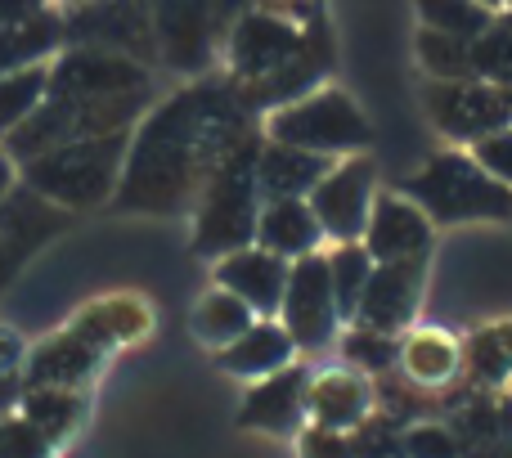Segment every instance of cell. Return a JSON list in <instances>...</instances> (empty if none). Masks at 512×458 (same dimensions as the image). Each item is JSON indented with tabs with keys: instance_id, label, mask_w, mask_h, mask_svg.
Listing matches in <instances>:
<instances>
[{
	"instance_id": "9",
	"label": "cell",
	"mask_w": 512,
	"mask_h": 458,
	"mask_svg": "<svg viewBox=\"0 0 512 458\" xmlns=\"http://www.w3.org/2000/svg\"><path fill=\"white\" fill-rule=\"evenodd\" d=\"M427 113L454 140H486V135L512 126V99L495 81H432Z\"/></svg>"
},
{
	"instance_id": "28",
	"label": "cell",
	"mask_w": 512,
	"mask_h": 458,
	"mask_svg": "<svg viewBox=\"0 0 512 458\" xmlns=\"http://www.w3.org/2000/svg\"><path fill=\"white\" fill-rule=\"evenodd\" d=\"M346 355H351V364H360V369H391V364L400 360V346L391 342L387 333H373V328H355L351 337H346Z\"/></svg>"
},
{
	"instance_id": "13",
	"label": "cell",
	"mask_w": 512,
	"mask_h": 458,
	"mask_svg": "<svg viewBox=\"0 0 512 458\" xmlns=\"http://www.w3.org/2000/svg\"><path fill=\"white\" fill-rule=\"evenodd\" d=\"M216 283L239 301H248L252 315H274L283 306V288H288V261L265 247H239V252L221 256Z\"/></svg>"
},
{
	"instance_id": "2",
	"label": "cell",
	"mask_w": 512,
	"mask_h": 458,
	"mask_svg": "<svg viewBox=\"0 0 512 458\" xmlns=\"http://www.w3.org/2000/svg\"><path fill=\"white\" fill-rule=\"evenodd\" d=\"M274 144H288V149L315 153V158H351V153H364L373 140L364 113L355 108V99L346 90H310V95L292 99V104L274 108L270 122H265Z\"/></svg>"
},
{
	"instance_id": "36",
	"label": "cell",
	"mask_w": 512,
	"mask_h": 458,
	"mask_svg": "<svg viewBox=\"0 0 512 458\" xmlns=\"http://www.w3.org/2000/svg\"><path fill=\"white\" fill-rule=\"evenodd\" d=\"M477 5H486V9H504L508 0H477Z\"/></svg>"
},
{
	"instance_id": "19",
	"label": "cell",
	"mask_w": 512,
	"mask_h": 458,
	"mask_svg": "<svg viewBox=\"0 0 512 458\" xmlns=\"http://www.w3.org/2000/svg\"><path fill=\"white\" fill-rule=\"evenodd\" d=\"M463 364V351L454 337L445 333H414L405 346H400V369H405V378L414 382V387H445V382L459 373Z\"/></svg>"
},
{
	"instance_id": "31",
	"label": "cell",
	"mask_w": 512,
	"mask_h": 458,
	"mask_svg": "<svg viewBox=\"0 0 512 458\" xmlns=\"http://www.w3.org/2000/svg\"><path fill=\"white\" fill-rule=\"evenodd\" d=\"M18 364H23V342H18V333L0 328V409H5V405H9V396H14Z\"/></svg>"
},
{
	"instance_id": "10",
	"label": "cell",
	"mask_w": 512,
	"mask_h": 458,
	"mask_svg": "<svg viewBox=\"0 0 512 458\" xmlns=\"http://www.w3.org/2000/svg\"><path fill=\"white\" fill-rule=\"evenodd\" d=\"M418 297H423V261H396V265H373L364 297L355 306L360 328L373 333H400L414 324L418 315Z\"/></svg>"
},
{
	"instance_id": "4",
	"label": "cell",
	"mask_w": 512,
	"mask_h": 458,
	"mask_svg": "<svg viewBox=\"0 0 512 458\" xmlns=\"http://www.w3.org/2000/svg\"><path fill=\"white\" fill-rule=\"evenodd\" d=\"M126 135H86L27 162V185L59 207H95L113 194Z\"/></svg>"
},
{
	"instance_id": "17",
	"label": "cell",
	"mask_w": 512,
	"mask_h": 458,
	"mask_svg": "<svg viewBox=\"0 0 512 458\" xmlns=\"http://www.w3.org/2000/svg\"><path fill=\"white\" fill-rule=\"evenodd\" d=\"M328 167H333L328 158L270 140L261 149V158H256V189H261L265 203H274V198H310V189L328 176Z\"/></svg>"
},
{
	"instance_id": "34",
	"label": "cell",
	"mask_w": 512,
	"mask_h": 458,
	"mask_svg": "<svg viewBox=\"0 0 512 458\" xmlns=\"http://www.w3.org/2000/svg\"><path fill=\"white\" fill-rule=\"evenodd\" d=\"M41 14V0H0V27H23Z\"/></svg>"
},
{
	"instance_id": "29",
	"label": "cell",
	"mask_w": 512,
	"mask_h": 458,
	"mask_svg": "<svg viewBox=\"0 0 512 458\" xmlns=\"http://www.w3.org/2000/svg\"><path fill=\"white\" fill-rule=\"evenodd\" d=\"M50 441L27 418H0V458H45Z\"/></svg>"
},
{
	"instance_id": "16",
	"label": "cell",
	"mask_w": 512,
	"mask_h": 458,
	"mask_svg": "<svg viewBox=\"0 0 512 458\" xmlns=\"http://www.w3.org/2000/svg\"><path fill=\"white\" fill-rule=\"evenodd\" d=\"M256 243H261L265 252L283 256V261H301V256L319 252L324 229H319L306 198H274V203H265L261 216H256Z\"/></svg>"
},
{
	"instance_id": "18",
	"label": "cell",
	"mask_w": 512,
	"mask_h": 458,
	"mask_svg": "<svg viewBox=\"0 0 512 458\" xmlns=\"http://www.w3.org/2000/svg\"><path fill=\"white\" fill-rule=\"evenodd\" d=\"M292 337L283 324H270V319H256L243 337H234L230 346H225L221 355H216V364H221L225 373H234V378H270V373L288 369L292 364Z\"/></svg>"
},
{
	"instance_id": "25",
	"label": "cell",
	"mask_w": 512,
	"mask_h": 458,
	"mask_svg": "<svg viewBox=\"0 0 512 458\" xmlns=\"http://www.w3.org/2000/svg\"><path fill=\"white\" fill-rule=\"evenodd\" d=\"M418 59L432 72L436 81H472V45L459 36H441V32H418Z\"/></svg>"
},
{
	"instance_id": "11",
	"label": "cell",
	"mask_w": 512,
	"mask_h": 458,
	"mask_svg": "<svg viewBox=\"0 0 512 458\" xmlns=\"http://www.w3.org/2000/svg\"><path fill=\"white\" fill-rule=\"evenodd\" d=\"M427 247H432V225L423 207L409 203L405 194H382L373 203L369 229H364V252L373 256V265L427 261Z\"/></svg>"
},
{
	"instance_id": "6",
	"label": "cell",
	"mask_w": 512,
	"mask_h": 458,
	"mask_svg": "<svg viewBox=\"0 0 512 458\" xmlns=\"http://www.w3.org/2000/svg\"><path fill=\"white\" fill-rule=\"evenodd\" d=\"M283 328H288L292 346L301 351H324L337 337L342 310L333 297V279H328V256L310 252L288 265V288H283Z\"/></svg>"
},
{
	"instance_id": "30",
	"label": "cell",
	"mask_w": 512,
	"mask_h": 458,
	"mask_svg": "<svg viewBox=\"0 0 512 458\" xmlns=\"http://www.w3.org/2000/svg\"><path fill=\"white\" fill-rule=\"evenodd\" d=\"M472 158L481 162V171H486V176H495L499 185L512 189V126H508V131L486 135V140H477Z\"/></svg>"
},
{
	"instance_id": "35",
	"label": "cell",
	"mask_w": 512,
	"mask_h": 458,
	"mask_svg": "<svg viewBox=\"0 0 512 458\" xmlns=\"http://www.w3.org/2000/svg\"><path fill=\"white\" fill-rule=\"evenodd\" d=\"M5 194H9V158L0 153V198H5Z\"/></svg>"
},
{
	"instance_id": "8",
	"label": "cell",
	"mask_w": 512,
	"mask_h": 458,
	"mask_svg": "<svg viewBox=\"0 0 512 458\" xmlns=\"http://www.w3.org/2000/svg\"><path fill=\"white\" fill-rule=\"evenodd\" d=\"M310 36L301 32L297 23L279 14H265V9H248V14L234 23V32L225 36V50H230V63L248 86H261V81L279 77L283 68L306 54Z\"/></svg>"
},
{
	"instance_id": "23",
	"label": "cell",
	"mask_w": 512,
	"mask_h": 458,
	"mask_svg": "<svg viewBox=\"0 0 512 458\" xmlns=\"http://www.w3.org/2000/svg\"><path fill=\"white\" fill-rule=\"evenodd\" d=\"M418 14H423L427 32L441 36H459V41H477V36L490 32L495 23V9L477 5V0H418Z\"/></svg>"
},
{
	"instance_id": "12",
	"label": "cell",
	"mask_w": 512,
	"mask_h": 458,
	"mask_svg": "<svg viewBox=\"0 0 512 458\" xmlns=\"http://www.w3.org/2000/svg\"><path fill=\"white\" fill-rule=\"evenodd\" d=\"M153 27H158L162 54L180 72H198L212 54V0H153Z\"/></svg>"
},
{
	"instance_id": "3",
	"label": "cell",
	"mask_w": 512,
	"mask_h": 458,
	"mask_svg": "<svg viewBox=\"0 0 512 458\" xmlns=\"http://www.w3.org/2000/svg\"><path fill=\"white\" fill-rule=\"evenodd\" d=\"M405 198L445 225L477 221V216H490V221H508L512 216V189L499 185L495 176H486L481 162L468 158V153H441V158H432L405 185Z\"/></svg>"
},
{
	"instance_id": "7",
	"label": "cell",
	"mask_w": 512,
	"mask_h": 458,
	"mask_svg": "<svg viewBox=\"0 0 512 458\" xmlns=\"http://www.w3.org/2000/svg\"><path fill=\"white\" fill-rule=\"evenodd\" d=\"M373 162L364 153H351V158H337L328 167V176L310 189V212H315L324 238L333 243H360L364 229H369L373 216Z\"/></svg>"
},
{
	"instance_id": "5",
	"label": "cell",
	"mask_w": 512,
	"mask_h": 458,
	"mask_svg": "<svg viewBox=\"0 0 512 458\" xmlns=\"http://www.w3.org/2000/svg\"><path fill=\"white\" fill-rule=\"evenodd\" d=\"M256 158H261V149L243 140L207 180L203 212H198V252L203 256H230L256 238V216H261L256 212V198H261Z\"/></svg>"
},
{
	"instance_id": "21",
	"label": "cell",
	"mask_w": 512,
	"mask_h": 458,
	"mask_svg": "<svg viewBox=\"0 0 512 458\" xmlns=\"http://www.w3.org/2000/svg\"><path fill=\"white\" fill-rule=\"evenodd\" d=\"M50 95V68L41 63H27V68H14L0 77V131H18L36 108Z\"/></svg>"
},
{
	"instance_id": "22",
	"label": "cell",
	"mask_w": 512,
	"mask_h": 458,
	"mask_svg": "<svg viewBox=\"0 0 512 458\" xmlns=\"http://www.w3.org/2000/svg\"><path fill=\"white\" fill-rule=\"evenodd\" d=\"M81 396L72 387H32L23 396V418L45 436V441H63L81 418Z\"/></svg>"
},
{
	"instance_id": "33",
	"label": "cell",
	"mask_w": 512,
	"mask_h": 458,
	"mask_svg": "<svg viewBox=\"0 0 512 458\" xmlns=\"http://www.w3.org/2000/svg\"><path fill=\"white\" fill-rule=\"evenodd\" d=\"M306 458H351V445L342 441L337 432H310L306 436Z\"/></svg>"
},
{
	"instance_id": "1",
	"label": "cell",
	"mask_w": 512,
	"mask_h": 458,
	"mask_svg": "<svg viewBox=\"0 0 512 458\" xmlns=\"http://www.w3.org/2000/svg\"><path fill=\"white\" fill-rule=\"evenodd\" d=\"M243 135V108L230 90L198 86L176 95L167 108L149 117L131 153V167L122 171V207L144 212H176L189 203L194 189H203L230 158Z\"/></svg>"
},
{
	"instance_id": "14",
	"label": "cell",
	"mask_w": 512,
	"mask_h": 458,
	"mask_svg": "<svg viewBox=\"0 0 512 458\" xmlns=\"http://www.w3.org/2000/svg\"><path fill=\"white\" fill-rule=\"evenodd\" d=\"M306 391H310V373L306 369H279L270 378H261L243 400V427H256V432H274V436H288L301 427L306 418Z\"/></svg>"
},
{
	"instance_id": "24",
	"label": "cell",
	"mask_w": 512,
	"mask_h": 458,
	"mask_svg": "<svg viewBox=\"0 0 512 458\" xmlns=\"http://www.w3.org/2000/svg\"><path fill=\"white\" fill-rule=\"evenodd\" d=\"M369 274H373V256L364 252V243H337L328 252V279H333V297L342 319H355V306L364 297Z\"/></svg>"
},
{
	"instance_id": "32",
	"label": "cell",
	"mask_w": 512,
	"mask_h": 458,
	"mask_svg": "<svg viewBox=\"0 0 512 458\" xmlns=\"http://www.w3.org/2000/svg\"><path fill=\"white\" fill-rule=\"evenodd\" d=\"M405 454L409 458H454V441L445 432H436V427H423V432H414L405 441Z\"/></svg>"
},
{
	"instance_id": "37",
	"label": "cell",
	"mask_w": 512,
	"mask_h": 458,
	"mask_svg": "<svg viewBox=\"0 0 512 458\" xmlns=\"http://www.w3.org/2000/svg\"><path fill=\"white\" fill-rule=\"evenodd\" d=\"M508 5H512V0H508Z\"/></svg>"
},
{
	"instance_id": "27",
	"label": "cell",
	"mask_w": 512,
	"mask_h": 458,
	"mask_svg": "<svg viewBox=\"0 0 512 458\" xmlns=\"http://www.w3.org/2000/svg\"><path fill=\"white\" fill-rule=\"evenodd\" d=\"M32 243H36V234H32L27 207H5V212H0V288H5V279L18 270V261L32 252Z\"/></svg>"
},
{
	"instance_id": "15",
	"label": "cell",
	"mask_w": 512,
	"mask_h": 458,
	"mask_svg": "<svg viewBox=\"0 0 512 458\" xmlns=\"http://www.w3.org/2000/svg\"><path fill=\"white\" fill-rule=\"evenodd\" d=\"M373 409V387L355 369H328L310 378L306 391V418L319 432H346L360 427Z\"/></svg>"
},
{
	"instance_id": "26",
	"label": "cell",
	"mask_w": 512,
	"mask_h": 458,
	"mask_svg": "<svg viewBox=\"0 0 512 458\" xmlns=\"http://www.w3.org/2000/svg\"><path fill=\"white\" fill-rule=\"evenodd\" d=\"M54 32H59L54 18H32V23H23V27H0V77H5L9 68H27L36 54L50 50Z\"/></svg>"
},
{
	"instance_id": "20",
	"label": "cell",
	"mask_w": 512,
	"mask_h": 458,
	"mask_svg": "<svg viewBox=\"0 0 512 458\" xmlns=\"http://www.w3.org/2000/svg\"><path fill=\"white\" fill-rule=\"evenodd\" d=\"M252 324H256L252 306L248 301H239L234 292H225V288L207 292V297L198 301V310H194V333L203 337L207 346H221V351L234 342V337L248 333Z\"/></svg>"
}]
</instances>
